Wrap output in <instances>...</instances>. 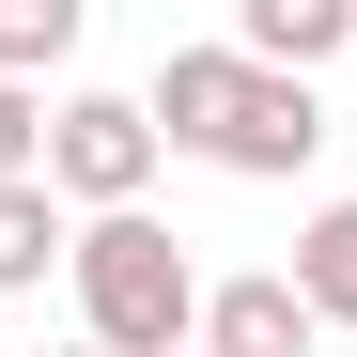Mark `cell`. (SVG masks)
<instances>
[{"label":"cell","instance_id":"obj_1","mask_svg":"<svg viewBox=\"0 0 357 357\" xmlns=\"http://www.w3.org/2000/svg\"><path fill=\"white\" fill-rule=\"evenodd\" d=\"M78 342L93 357H202V264L155 218H78Z\"/></svg>","mask_w":357,"mask_h":357},{"label":"cell","instance_id":"obj_2","mask_svg":"<svg viewBox=\"0 0 357 357\" xmlns=\"http://www.w3.org/2000/svg\"><path fill=\"white\" fill-rule=\"evenodd\" d=\"M155 125H140V93H63L47 109V202H78V218H140L155 187Z\"/></svg>","mask_w":357,"mask_h":357},{"label":"cell","instance_id":"obj_3","mask_svg":"<svg viewBox=\"0 0 357 357\" xmlns=\"http://www.w3.org/2000/svg\"><path fill=\"white\" fill-rule=\"evenodd\" d=\"M311 140H326L311 78H233V109L202 125V155H218V171H249V187H295V171H311Z\"/></svg>","mask_w":357,"mask_h":357},{"label":"cell","instance_id":"obj_4","mask_svg":"<svg viewBox=\"0 0 357 357\" xmlns=\"http://www.w3.org/2000/svg\"><path fill=\"white\" fill-rule=\"evenodd\" d=\"M311 342H326V326H311V295H295L280 264L202 295V357H311Z\"/></svg>","mask_w":357,"mask_h":357},{"label":"cell","instance_id":"obj_5","mask_svg":"<svg viewBox=\"0 0 357 357\" xmlns=\"http://www.w3.org/2000/svg\"><path fill=\"white\" fill-rule=\"evenodd\" d=\"M342 47H357V0H249V16H233V63L249 78H311Z\"/></svg>","mask_w":357,"mask_h":357},{"label":"cell","instance_id":"obj_6","mask_svg":"<svg viewBox=\"0 0 357 357\" xmlns=\"http://www.w3.org/2000/svg\"><path fill=\"white\" fill-rule=\"evenodd\" d=\"M295 295H311V326H357V187L311 218V233H295V264H280Z\"/></svg>","mask_w":357,"mask_h":357},{"label":"cell","instance_id":"obj_7","mask_svg":"<svg viewBox=\"0 0 357 357\" xmlns=\"http://www.w3.org/2000/svg\"><path fill=\"white\" fill-rule=\"evenodd\" d=\"M47 264H78V233H63V202H47V187H0V295H31Z\"/></svg>","mask_w":357,"mask_h":357},{"label":"cell","instance_id":"obj_8","mask_svg":"<svg viewBox=\"0 0 357 357\" xmlns=\"http://www.w3.org/2000/svg\"><path fill=\"white\" fill-rule=\"evenodd\" d=\"M47 63H78V0H0V78H47Z\"/></svg>","mask_w":357,"mask_h":357},{"label":"cell","instance_id":"obj_9","mask_svg":"<svg viewBox=\"0 0 357 357\" xmlns=\"http://www.w3.org/2000/svg\"><path fill=\"white\" fill-rule=\"evenodd\" d=\"M0 187H47V93L0 78Z\"/></svg>","mask_w":357,"mask_h":357},{"label":"cell","instance_id":"obj_10","mask_svg":"<svg viewBox=\"0 0 357 357\" xmlns=\"http://www.w3.org/2000/svg\"><path fill=\"white\" fill-rule=\"evenodd\" d=\"M63 357H93V342H63Z\"/></svg>","mask_w":357,"mask_h":357}]
</instances>
